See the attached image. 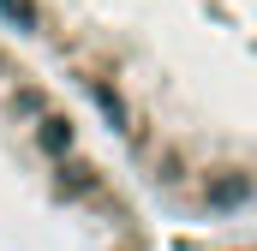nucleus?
I'll return each mask as SVG.
<instances>
[{"instance_id":"7ed1b4c3","label":"nucleus","mask_w":257,"mask_h":251,"mask_svg":"<svg viewBox=\"0 0 257 251\" xmlns=\"http://www.w3.org/2000/svg\"><path fill=\"white\" fill-rule=\"evenodd\" d=\"M197 251H257V227L233 233V239H209V245H197Z\"/></svg>"},{"instance_id":"f03ea898","label":"nucleus","mask_w":257,"mask_h":251,"mask_svg":"<svg viewBox=\"0 0 257 251\" xmlns=\"http://www.w3.org/2000/svg\"><path fill=\"white\" fill-rule=\"evenodd\" d=\"M0 251H156L138 186L12 36H0Z\"/></svg>"},{"instance_id":"f257e3e1","label":"nucleus","mask_w":257,"mask_h":251,"mask_svg":"<svg viewBox=\"0 0 257 251\" xmlns=\"http://www.w3.org/2000/svg\"><path fill=\"white\" fill-rule=\"evenodd\" d=\"M132 186L180 221H257V0H0Z\"/></svg>"}]
</instances>
